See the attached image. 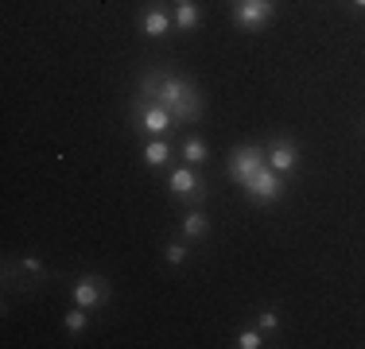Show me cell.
I'll return each mask as SVG.
<instances>
[{"label":"cell","mask_w":365,"mask_h":349,"mask_svg":"<svg viewBox=\"0 0 365 349\" xmlns=\"http://www.w3.org/2000/svg\"><path fill=\"white\" fill-rule=\"evenodd\" d=\"M241 190H245L253 202H280L284 198V174L272 171V167H260Z\"/></svg>","instance_id":"cell-5"},{"label":"cell","mask_w":365,"mask_h":349,"mask_svg":"<svg viewBox=\"0 0 365 349\" xmlns=\"http://www.w3.org/2000/svg\"><path fill=\"white\" fill-rule=\"evenodd\" d=\"M179 4H190V0H179Z\"/></svg>","instance_id":"cell-20"},{"label":"cell","mask_w":365,"mask_h":349,"mask_svg":"<svg viewBox=\"0 0 365 349\" xmlns=\"http://www.w3.org/2000/svg\"><path fill=\"white\" fill-rule=\"evenodd\" d=\"M163 256H168V264H182V260H187V244H182V241H171Z\"/></svg>","instance_id":"cell-17"},{"label":"cell","mask_w":365,"mask_h":349,"mask_svg":"<svg viewBox=\"0 0 365 349\" xmlns=\"http://www.w3.org/2000/svg\"><path fill=\"white\" fill-rule=\"evenodd\" d=\"M171 20H175L179 31H195L198 24H202V12H198V4L190 0V4H179L175 12H171Z\"/></svg>","instance_id":"cell-12"},{"label":"cell","mask_w":365,"mask_h":349,"mask_svg":"<svg viewBox=\"0 0 365 349\" xmlns=\"http://www.w3.org/2000/svg\"><path fill=\"white\" fill-rule=\"evenodd\" d=\"M168 160H171V140L168 136H152L144 144V163L148 167H168Z\"/></svg>","instance_id":"cell-10"},{"label":"cell","mask_w":365,"mask_h":349,"mask_svg":"<svg viewBox=\"0 0 365 349\" xmlns=\"http://www.w3.org/2000/svg\"><path fill=\"white\" fill-rule=\"evenodd\" d=\"M86 326H90V311L86 307H74L71 314H66V330H71V334H82Z\"/></svg>","instance_id":"cell-14"},{"label":"cell","mask_w":365,"mask_h":349,"mask_svg":"<svg viewBox=\"0 0 365 349\" xmlns=\"http://www.w3.org/2000/svg\"><path fill=\"white\" fill-rule=\"evenodd\" d=\"M24 272H28V276H36V279H43V264H39V260L36 256H24Z\"/></svg>","instance_id":"cell-18"},{"label":"cell","mask_w":365,"mask_h":349,"mask_svg":"<svg viewBox=\"0 0 365 349\" xmlns=\"http://www.w3.org/2000/svg\"><path fill=\"white\" fill-rule=\"evenodd\" d=\"M272 16H276L272 0H237V8H233V24H237V28H245V31L264 28Z\"/></svg>","instance_id":"cell-7"},{"label":"cell","mask_w":365,"mask_h":349,"mask_svg":"<svg viewBox=\"0 0 365 349\" xmlns=\"http://www.w3.org/2000/svg\"><path fill=\"white\" fill-rule=\"evenodd\" d=\"M182 160H187L190 167H195V163H202L206 160V140L202 136H187V140H182Z\"/></svg>","instance_id":"cell-13"},{"label":"cell","mask_w":365,"mask_h":349,"mask_svg":"<svg viewBox=\"0 0 365 349\" xmlns=\"http://www.w3.org/2000/svg\"><path fill=\"white\" fill-rule=\"evenodd\" d=\"M140 98L160 101L163 109H171L175 125H190V120L202 117V93L190 78L179 74H163V70H152V74L140 78Z\"/></svg>","instance_id":"cell-1"},{"label":"cell","mask_w":365,"mask_h":349,"mask_svg":"<svg viewBox=\"0 0 365 349\" xmlns=\"http://www.w3.org/2000/svg\"><path fill=\"white\" fill-rule=\"evenodd\" d=\"M350 4H354V8H365V0H350Z\"/></svg>","instance_id":"cell-19"},{"label":"cell","mask_w":365,"mask_h":349,"mask_svg":"<svg viewBox=\"0 0 365 349\" xmlns=\"http://www.w3.org/2000/svg\"><path fill=\"white\" fill-rule=\"evenodd\" d=\"M133 120L136 128L152 140V136H168L171 125H175V117H171V109H163L160 101H148V98H136L133 101Z\"/></svg>","instance_id":"cell-2"},{"label":"cell","mask_w":365,"mask_h":349,"mask_svg":"<svg viewBox=\"0 0 365 349\" xmlns=\"http://www.w3.org/2000/svg\"><path fill=\"white\" fill-rule=\"evenodd\" d=\"M268 167L280 171V174H292L299 167V144H295L292 136H280L268 144Z\"/></svg>","instance_id":"cell-8"},{"label":"cell","mask_w":365,"mask_h":349,"mask_svg":"<svg viewBox=\"0 0 365 349\" xmlns=\"http://www.w3.org/2000/svg\"><path fill=\"white\" fill-rule=\"evenodd\" d=\"M109 279L106 276H82L74 283V307H86V311H98L109 303Z\"/></svg>","instance_id":"cell-6"},{"label":"cell","mask_w":365,"mask_h":349,"mask_svg":"<svg viewBox=\"0 0 365 349\" xmlns=\"http://www.w3.org/2000/svg\"><path fill=\"white\" fill-rule=\"evenodd\" d=\"M171 28H175V20H171L168 8L152 4V8H144V12H140V31L148 35V39H160V35H168Z\"/></svg>","instance_id":"cell-9"},{"label":"cell","mask_w":365,"mask_h":349,"mask_svg":"<svg viewBox=\"0 0 365 349\" xmlns=\"http://www.w3.org/2000/svg\"><path fill=\"white\" fill-rule=\"evenodd\" d=\"M168 190L179 198V202H190V206H202L206 198H210V187H206L202 179H198L190 167H175L168 174Z\"/></svg>","instance_id":"cell-4"},{"label":"cell","mask_w":365,"mask_h":349,"mask_svg":"<svg viewBox=\"0 0 365 349\" xmlns=\"http://www.w3.org/2000/svg\"><path fill=\"white\" fill-rule=\"evenodd\" d=\"M206 233H210V217L195 206L187 217H182V237H187V241H202Z\"/></svg>","instance_id":"cell-11"},{"label":"cell","mask_w":365,"mask_h":349,"mask_svg":"<svg viewBox=\"0 0 365 349\" xmlns=\"http://www.w3.org/2000/svg\"><path fill=\"white\" fill-rule=\"evenodd\" d=\"M268 167V147H257V144H245V147H233L230 152V163H225V174H230L237 187H245L249 179Z\"/></svg>","instance_id":"cell-3"},{"label":"cell","mask_w":365,"mask_h":349,"mask_svg":"<svg viewBox=\"0 0 365 349\" xmlns=\"http://www.w3.org/2000/svg\"><path fill=\"white\" fill-rule=\"evenodd\" d=\"M257 330H260V334H276V330H280V314H276V311H264V314L257 318Z\"/></svg>","instance_id":"cell-16"},{"label":"cell","mask_w":365,"mask_h":349,"mask_svg":"<svg viewBox=\"0 0 365 349\" xmlns=\"http://www.w3.org/2000/svg\"><path fill=\"white\" fill-rule=\"evenodd\" d=\"M233 345H237V349H260V345H264V338H260V330H241Z\"/></svg>","instance_id":"cell-15"}]
</instances>
